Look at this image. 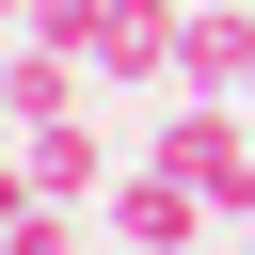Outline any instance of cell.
<instances>
[{
  "label": "cell",
  "instance_id": "obj_4",
  "mask_svg": "<svg viewBox=\"0 0 255 255\" xmlns=\"http://www.w3.org/2000/svg\"><path fill=\"white\" fill-rule=\"evenodd\" d=\"M80 48H48V32H16L0 48V143H32V128H80Z\"/></svg>",
  "mask_w": 255,
  "mask_h": 255
},
{
  "label": "cell",
  "instance_id": "obj_9",
  "mask_svg": "<svg viewBox=\"0 0 255 255\" xmlns=\"http://www.w3.org/2000/svg\"><path fill=\"white\" fill-rule=\"evenodd\" d=\"M239 255H255V223H239Z\"/></svg>",
  "mask_w": 255,
  "mask_h": 255
},
{
  "label": "cell",
  "instance_id": "obj_1",
  "mask_svg": "<svg viewBox=\"0 0 255 255\" xmlns=\"http://www.w3.org/2000/svg\"><path fill=\"white\" fill-rule=\"evenodd\" d=\"M143 159H159V175H191L223 223H255V96H175V112L143 128Z\"/></svg>",
  "mask_w": 255,
  "mask_h": 255
},
{
  "label": "cell",
  "instance_id": "obj_10",
  "mask_svg": "<svg viewBox=\"0 0 255 255\" xmlns=\"http://www.w3.org/2000/svg\"><path fill=\"white\" fill-rule=\"evenodd\" d=\"M112 255H128V239H112Z\"/></svg>",
  "mask_w": 255,
  "mask_h": 255
},
{
  "label": "cell",
  "instance_id": "obj_7",
  "mask_svg": "<svg viewBox=\"0 0 255 255\" xmlns=\"http://www.w3.org/2000/svg\"><path fill=\"white\" fill-rule=\"evenodd\" d=\"M16 207H48V191H32V159H16V143H0V223H16Z\"/></svg>",
  "mask_w": 255,
  "mask_h": 255
},
{
  "label": "cell",
  "instance_id": "obj_3",
  "mask_svg": "<svg viewBox=\"0 0 255 255\" xmlns=\"http://www.w3.org/2000/svg\"><path fill=\"white\" fill-rule=\"evenodd\" d=\"M175 16H191V0H96L80 64H96V80H128V96H175Z\"/></svg>",
  "mask_w": 255,
  "mask_h": 255
},
{
  "label": "cell",
  "instance_id": "obj_2",
  "mask_svg": "<svg viewBox=\"0 0 255 255\" xmlns=\"http://www.w3.org/2000/svg\"><path fill=\"white\" fill-rule=\"evenodd\" d=\"M96 223H112L128 255H207V223H223V207H207L191 175H159V159H128V175L96 191Z\"/></svg>",
  "mask_w": 255,
  "mask_h": 255
},
{
  "label": "cell",
  "instance_id": "obj_5",
  "mask_svg": "<svg viewBox=\"0 0 255 255\" xmlns=\"http://www.w3.org/2000/svg\"><path fill=\"white\" fill-rule=\"evenodd\" d=\"M175 96H255V0H191L175 16Z\"/></svg>",
  "mask_w": 255,
  "mask_h": 255
},
{
  "label": "cell",
  "instance_id": "obj_8",
  "mask_svg": "<svg viewBox=\"0 0 255 255\" xmlns=\"http://www.w3.org/2000/svg\"><path fill=\"white\" fill-rule=\"evenodd\" d=\"M32 16H48V0H0V32H32Z\"/></svg>",
  "mask_w": 255,
  "mask_h": 255
},
{
  "label": "cell",
  "instance_id": "obj_6",
  "mask_svg": "<svg viewBox=\"0 0 255 255\" xmlns=\"http://www.w3.org/2000/svg\"><path fill=\"white\" fill-rule=\"evenodd\" d=\"M16 159H32V191H48V207H96V191H112V175H128V159H112V143H96V128H32V143H16Z\"/></svg>",
  "mask_w": 255,
  "mask_h": 255
}]
</instances>
